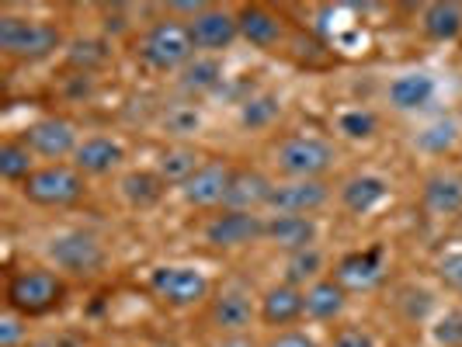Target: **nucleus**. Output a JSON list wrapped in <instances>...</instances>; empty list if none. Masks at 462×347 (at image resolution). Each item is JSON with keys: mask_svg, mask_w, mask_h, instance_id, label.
<instances>
[{"mask_svg": "<svg viewBox=\"0 0 462 347\" xmlns=\"http://www.w3.org/2000/svg\"><path fill=\"white\" fill-rule=\"evenodd\" d=\"M208 326L219 330L223 337L230 333H247L251 324L257 320V302L254 292L244 285V281H226L212 292L208 299Z\"/></svg>", "mask_w": 462, "mask_h": 347, "instance_id": "nucleus-8", "label": "nucleus"}, {"mask_svg": "<svg viewBox=\"0 0 462 347\" xmlns=\"http://www.w3.org/2000/svg\"><path fill=\"white\" fill-rule=\"evenodd\" d=\"M35 153L24 146V139H4L0 142V178L24 185L35 174Z\"/></svg>", "mask_w": 462, "mask_h": 347, "instance_id": "nucleus-29", "label": "nucleus"}, {"mask_svg": "<svg viewBox=\"0 0 462 347\" xmlns=\"http://www.w3.org/2000/svg\"><path fill=\"white\" fill-rule=\"evenodd\" d=\"M236 24H240V39H247L257 49H275L282 42V18L272 14L268 7H261V4L240 7Z\"/></svg>", "mask_w": 462, "mask_h": 347, "instance_id": "nucleus-22", "label": "nucleus"}, {"mask_svg": "<svg viewBox=\"0 0 462 347\" xmlns=\"http://www.w3.org/2000/svg\"><path fill=\"white\" fill-rule=\"evenodd\" d=\"M324 264H327V257L320 247H310V251H300V254H289L285 257V281L306 292L313 281L324 278Z\"/></svg>", "mask_w": 462, "mask_h": 347, "instance_id": "nucleus-30", "label": "nucleus"}, {"mask_svg": "<svg viewBox=\"0 0 462 347\" xmlns=\"http://www.w3.org/2000/svg\"><path fill=\"white\" fill-rule=\"evenodd\" d=\"M195 56L191 32L181 18H161L136 39V59L153 73H181Z\"/></svg>", "mask_w": 462, "mask_h": 347, "instance_id": "nucleus-1", "label": "nucleus"}, {"mask_svg": "<svg viewBox=\"0 0 462 347\" xmlns=\"http://www.w3.org/2000/svg\"><path fill=\"white\" fill-rule=\"evenodd\" d=\"M390 195V181L379 174H351L341 185V205L351 215H369L375 205H383Z\"/></svg>", "mask_w": 462, "mask_h": 347, "instance_id": "nucleus-21", "label": "nucleus"}, {"mask_svg": "<svg viewBox=\"0 0 462 347\" xmlns=\"http://www.w3.org/2000/svg\"><path fill=\"white\" fill-rule=\"evenodd\" d=\"M219 84H223V59H219V56H208V52H199V56L178 73V87H181V94H188V97L216 91Z\"/></svg>", "mask_w": 462, "mask_h": 347, "instance_id": "nucleus-24", "label": "nucleus"}, {"mask_svg": "<svg viewBox=\"0 0 462 347\" xmlns=\"http://www.w3.org/2000/svg\"><path fill=\"white\" fill-rule=\"evenodd\" d=\"M272 191H275V181L264 170H257V167H233L223 208H233V212H261V208H268Z\"/></svg>", "mask_w": 462, "mask_h": 347, "instance_id": "nucleus-16", "label": "nucleus"}, {"mask_svg": "<svg viewBox=\"0 0 462 347\" xmlns=\"http://www.w3.org/2000/svg\"><path fill=\"white\" fill-rule=\"evenodd\" d=\"M330 347H375V337H372V330H365V326L351 324V326H341L330 337Z\"/></svg>", "mask_w": 462, "mask_h": 347, "instance_id": "nucleus-38", "label": "nucleus"}, {"mask_svg": "<svg viewBox=\"0 0 462 347\" xmlns=\"http://www.w3.org/2000/svg\"><path fill=\"white\" fill-rule=\"evenodd\" d=\"M188 32H191L195 49H202V52H208V56H216V52H223V49L233 46V39L240 35V24H236V14H233V11H226V7H212V4H208L195 22H188Z\"/></svg>", "mask_w": 462, "mask_h": 347, "instance_id": "nucleus-15", "label": "nucleus"}, {"mask_svg": "<svg viewBox=\"0 0 462 347\" xmlns=\"http://www.w3.org/2000/svg\"><path fill=\"white\" fill-rule=\"evenodd\" d=\"M161 129L174 139H188L202 129V112L195 105H167L161 115Z\"/></svg>", "mask_w": 462, "mask_h": 347, "instance_id": "nucleus-33", "label": "nucleus"}, {"mask_svg": "<svg viewBox=\"0 0 462 347\" xmlns=\"http://www.w3.org/2000/svg\"><path fill=\"white\" fill-rule=\"evenodd\" d=\"M264 347H317V341L310 333H302V330H278Z\"/></svg>", "mask_w": 462, "mask_h": 347, "instance_id": "nucleus-40", "label": "nucleus"}, {"mask_svg": "<svg viewBox=\"0 0 462 347\" xmlns=\"http://www.w3.org/2000/svg\"><path fill=\"white\" fill-rule=\"evenodd\" d=\"M202 167V153L195 150V146H188V142H174V146H167L161 157H157V174H161L167 185H185L188 178H195V170Z\"/></svg>", "mask_w": 462, "mask_h": 347, "instance_id": "nucleus-27", "label": "nucleus"}, {"mask_svg": "<svg viewBox=\"0 0 462 347\" xmlns=\"http://www.w3.org/2000/svg\"><path fill=\"white\" fill-rule=\"evenodd\" d=\"M330 202V185L324 178L306 181H278L268 198V215H313Z\"/></svg>", "mask_w": 462, "mask_h": 347, "instance_id": "nucleus-11", "label": "nucleus"}, {"mask_svg": "<svg viewBox=\"0 0 462 347\" xmlns=\"http://www.w3.org/2000/svg\"><path fill=\"white\" fill-rule=\"evenodd\" d=\"M420 28L428 39L435 42H452L462 35V4L452 0H439V4H428L420 11Z\"/></svg>", "mask_w": 462, "mask_h": 347, "instance_id": "nucleus-26", "label": "nucleus"}, {"mask_svg": "<svg viewBox=\"0 0 462 347\" xmlns=\"http://www.w3.org/2000/svg\"><path fill=\"white\" fill-rule=\"evenodd\" d=\"M24 146L35 153V157H42V160H67L77 153V146H80V139H77V129H73V122L60 115H49V118H39V122H32V125H24Z\"/></svg>", "mask_w": 462, "mask_h": 347, "instance_id": "nucleus-10", "label": "nucleus"}, {"mask_svg": "<svg viewBox=\"0 0 462 347\" xmlns=\"http://www.w3.org/2000/svg\"><path fill=\"white\" fill-rule=\"evenodd\" d=\"M63 46V32L52 22L22 18V14H0V49L11 59H46Z\"/></svg>", "mask_w": 462, "mask_h": 347, "instance_id": "nucleus-4", "label": "nucleus"}, {"mask_svg": "<svg viewBox=\"0 0 462 347\" xmlns=\"http://www.w3.org/2000/svg\"><path fill=\"white\" fill-rule=\"evenodd\" d=\"M435 94H439L435 77L424 73V69H411V73H400V77L390 80L386 101L396 112H420V108H428L435 101Z\"/></svg>", "mask_w": 462, "mask_h": 347, "instance_id": "nucleus-20", "label": "nucleus"}, {"mask_svg": "<svg viewBox=\"0 0 462 347\" xmlns=\"http://www.w3.org/2000/svg\"><path fill=\"white\" fill-rule=\"evenodd\" d=\"M202 236H206L208 247H216V251L251 247V243H261V240H264V215L223 208V212H216L206 226H202Z\"/></svg>", "mask_w": 462, "mask_h": 347, "instance_id": "nucleus-9", "label": "nucleus"}, {"mask_svg": "<svg viewBox=\"0 0 462 347\" xmlns=\"http://www.w3.org/2000/svg\"><path fill=\"white\" fill-rule=\"evenodd\" d=\"M386 278V247H369V251H355L345 254L334 268V281L345 292H369Z\"/></svg>", "mask_w": 462, "mask_h": 347, "instance_id": "nucleus-12", "label": "nucleus"}, {"mask_svg": "<svg viewBox=\"0 0 462 347\" xmlns=\"http://www.w3.org/2000/svg\"><path fill=\"white\" fill-rule=\"evenodd\" d=\"M435 341L441 347H462V309H448L435 324Z\"/></svg>", "mask_w": 462, "mask_h": 347, "instance_id": "nucleus-36", "label": "nucleus"}, {"mask_svg": "<svg viewBox=\"0 0 462 347\" xmlns=\"http://www.w3.org/2000/svg\"><path fill=\"white\" fill-rule=\"evenodd\" d=\"M216 347H257V341L251 333H230V337H223Z\"/></svg>", "mask_w": 462, "mask_h": 347, "instance_id": "nucleus-42", "label": "nucleus"}, {"mask_svg": "<svg viewBox=\"0 0 462 347\" xmlns=\"http://www.w3.org/2000/svg\"><path fill=\"white\" fill-rule=\"evenodd\" d=\"M7 309L18 316H46L67 299V281L46 268H28L7 278Z\"/></svg>", "mask_w": 462, "mask_h": 347, "instance_id": "nucleus-2", "label": "nucleus"}, {"mask_svg": "<svg viewBox=\"0 0 462 347\" xmlns=\"http://www.w3.org/2000/svg\"><path fill=\"white\" fill-rule=\"evenodd\" d=\"M46 257L56 271L73 278H94L108 264L105 243L91 230H60L46 240Z\"/></svg>", "mask_w": 462, "mask_h": 347, "instance_id": "nucleus-3", "label": "nucleus"}, {"mask_svg": "<svg viewBox=\"0 0 462 347\" xmlns=\"http://www.w3.org/2000/svg\"><path fill=\"white\" fill-rule=\"evenodd\" d=\"M125 160V146L112 136H88L80 139L77 153H73V167L84 174V178H105L112 174L116 167H122Z\"/></svg>", "mask_w": 462, "mask_h": 347, "instance_id": "nucleus-19", "label": "nucleus"}, {"mask_svg": "<svg viewBox=\"0 0 462 347\" xmlns=\"http://www.w3.org/2000/svg\"><path fill=\"white\" fill-rule=\"evenodd\" d=\"M206 7H208V4H202V0H171V4H167V18L185 14L188 22H195V18H199Z\"/></svg>", "mask_w": 462, "mask_h": 347, "instance_id": "nucleus-41", "label": "nucleus"}, {"mask_svg": "<svg viewBox=\"0 0 462 347\" xmlns=\"http://www.w3.org/2000/svg\"><path fill=\"white\" fill-rule=\"evenodd\" d=\"M108 347H116V344H108Z\"/></svg>", "mask_w": 462, "mask_h": 347, "instance_id": "nucleus-44", "label": "nucleus"}, {"mask_svg": "<svg viewBox=\"0 0 462 347\" xmlns=\"http://www.w3.org/2000/svg\"><path fill=\"white\" fill-rule=\"evenodd\" d=\"M24 202L42 208H67L77 205L88 195V178L73 163H46L39 167L22 185Z\"/></svg>", "mask_w": 462, "mask_h": 347, "instance_id": "nucleus-5", "label": "nucleus"}, {"mask_svg": "<svg viewBox=\"0 0 462 347\" xmlns=\"http://www.w3.org/2000/svg\"><path fill=\"white\" fill-rule=\"evenodd\" d=\"M347 292L334 281V278H320L306 288V316L317 320V324H330L345 313Z\"/></svg>", "mask_w": 462, "mask_h": 347, "instance_id": "nucleus-23", "label": "nucleus"}, {"mask_svg": "<svg viewBox=\"0 0 462 347\" xmlns=\"http://www.w3.org/2000/svg\"><path fill=\"white\" fill-rule=\"evenodd\" d=\"M431 306H435V299H431V292H424V288H403L400 292V313L414 324V320H424L428 313H431Z\"/></svg>", "mask_w": 462, "mask_h": 347, "instance_id": "nucleus-35", "label": "nucleus"}, {"mask_svg": "<svg viewBox=\"0 0 462 347\" xmlns=\"http://www.w3.org/2000/svg\"><path fill=\"white\" fill-rule=\"evenodd\" d=\"M118 191L122 198L129 202L133 208H153L161 205L163 191H167V181H163L157 170H129L122 181H118Z\"/></svg>", "mask_w": 462, "mask_h": 347, "instance_id": "nucleus-25", "label": "nucleus"}, {"mask_svg": "<svg viewBox=\"0 0 462 347\" xmlns=\"http://www.w3.org/2000/svg\"><path fill=\"white\" fill-rule=\"evenodd\" d=\"M278 174L285 181H306V178H324L334 167L337 153L334 146L320 136H285L272 150Z\"/></svg>", "mask_w": 462, "mask_h": 347, "instance_id": "nucleus-6", "label": "nucleus"}, {"mask_svg": "<svg viewBox=\"0 0 462 347\" xmlns=\"http://www.w3.org/2000/svg\"><path fill=\"white\" fill-rule=\"evenodd\" d=\"M278 115H282V101H278V94H254V97H247V101L240 105V125L251 129V132L275 125Z\"/></svg>", "mask_w": 462, "mask_h": 347, "instance_id": "nucleus-32", "label": "nucleus"}, {"mask_svg": "<svg viewBox=\"0 0 462 347\" xmlns=\"http://www.w3.org/2000/svg\"><path fill=\"white\" fill-rule=\"evenodd\" d=\"M320 226L313 215H264V240L268 247L285 251V254H300L317 247Z\"/></svg>", "mask_w": 462, "mask_h": 347, "instance_id": "nucleus-14", "label": "nucleus"}, {"mask_svg": "<svg viewBox=\"0 0 462 347\" xmlns=\"http://www.w3.org/2000/svg\"><path fill=\"white\" fill-rule=\"evenodd\" d=\"M337 129H341V136L362 142V139H372L379 132V115L369 112V108H351V112H341Z\"/></svg>", "mask_w": 462, "mask_h": 347, "instance_id": "nucleus-34", "label": "nucleus"}, {"mask_svg": "<svg viewBox=\"0 0 462 347\" xmlns=\"http://www.w3.org/2000/svg\"><path fill=\"white\" fill-rule=\"evenodd\" d=\"M39 347H80L77 337H69V333H60V337H46Z\"/></svg>", "mask_w": 462, "mask_h": 347, "instance_id": "nucleus-43", "label": "nucleus"}, {"mask_svg": "<svg viewBox=\"0 0 462 347\" xmlns=\"http://www.w3.org/2000/svg\"><path fill=\"white\" fill-rule=\"evenodd\" d=\"M233 178V163L230 160H206L195 178H188L181 185V198H185L191 208H223V198H226V187H230Z\"/></svg>", "mask_w": 462, "mask_h": 347, "instance_id": "nucleus-13", "label": "nucleus"}, {"mask_svg": "<svg viewBox=\"0 0 462 347\" xmlns=\"http://www.w3.org/2000/svg\"><path fill=\"white\" fill-rule=\"evenodd\" d=\"M24 333H28V326H24V316L18 313H4L0 316V347H22Z\"/></svg>", "mask_w": 462, "mask_h": 347, "instance_id": "nucleus-37", "label": "nucleus"}, {"mask_svg": "<svg viewBox=\"0 0 462 347\" xmlns=\"http://www.w3.org/2000/svg\"><path fill=\"white\" fill-rule=\"evenodd\" d=\"M420 205L435 219H448L462 212V174L456 170H435L424 178L420 187Z\"/></svg>", "mask_w": 462, "mask_h": 347, "instance_id": "nucleus-18", "label": "nucleus"}, {"mask_svg": "<svg viewBox=\"0 0 462 347\" xmlns=\"http://www.w3.org/2000/svg\"><path fill=\"white\" fill-rule=\"evenodd\" d=\"M146 285L171 309H191V306H199L212 296L206 271H199L191 264H161V268L150 271Z\"/></svg>", "mask_w": 462, "mask_h": 347, "instance_id": "nucleus-7", "label": "nucleus"}, {"mask_svg": "<svg viewBox=\"0 0 462 347\" xmlns=\"http://www.w3.org/2000/svg\"><path fill=\"white\" fill-rule=\"evenodd\" d=\"M456 142H459V122L456 118H435V122H428L414 136L417 150H424L431 157H445Z\"/></svg>", "mask_w": 462, "mask_h": 347, "instance_id": "nucleus-31", "label": "nucleus"}, {"mask_svg": "<svg viewBox=\"0 0 462 347\" xmlns=\"http://www.w3.org/2000/svg\"><path fill=\"white\" fill-rule=\"evenodd\" d=\"M439 278L445 288H452V292H459L462 296V254H448L439 260Z\"/></svg>", "mask_w": 462, "mask_h": 347, "instance_id": "nucleus-39", "label": "nucleus"}, {"mask_svg": "<svg viewBox=\"0 0 462 347\" xmlns=\"http://www.w3.org/2000/svg\"><path fill=\"white\" fill-rule=\"evenodd\" d=\"M302 316H306V292L289 285V281L272 285L257 302V320L264 326H275V330L300 324Z\"/></svg>", "mask_w": 462, "mask_h": 347, "instance_id": "nucleus-17", "label": "nucleus"}, {"mask_svg": "<svg viewBox=\"0 0 462 347\" xmlns=\"http://www.w3.org/2000/svg\"><path fill=\"white\" fill-rule=\"evenodd\" d=\"M108 63H112V46H108L105 39L84 35V39H73L67 46V67L77 69V73H84V77L105 69Z\"/></svg>", "mask_w": 462, "mask_h": 347, "instance_id": "nucleus-28", "label": "nucleus"}]
</instances>
